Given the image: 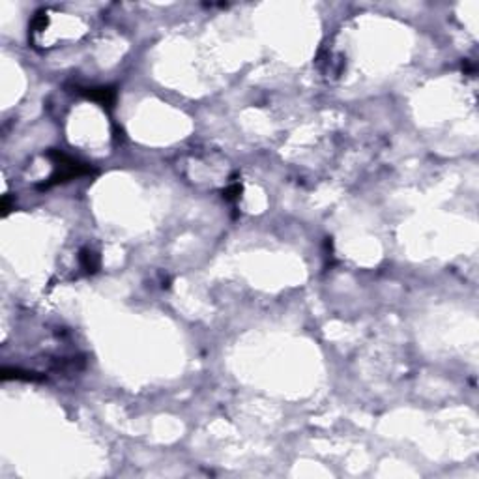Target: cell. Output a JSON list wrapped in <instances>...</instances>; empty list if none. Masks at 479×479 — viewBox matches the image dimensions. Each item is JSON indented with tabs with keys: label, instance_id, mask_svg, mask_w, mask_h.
I'll return each mask as SVG.
<instances>
[{
	"label": "cell",
	"instance_id": "6da1fadb",
	"mask_svg": "<svg viewBox=\"0 0 479 479\" xmlns=\"http://www.w3.org/2000/svg\"><path fill=\"white\" fill-rule=\"evenodd\" d=\"M88 98L101 103V105H111L114 101V90H111V88H94L92 92H88Z\"/></svg>",
	"mask_w": 479,
	"mask_h": 479
},
{
	"label": "cell",
	"instance_id": "7a4b0ae2",
	"mask_svg": "<svg viewBox=\"0 0 479 479\" xmlns=\"http://www.w3.org/2000/svg\"><path fill=\"white\" fill-rule=\"evenodd\" d=\"M81 264H82V268L86 270V272H96V268H98V256L94 255L92 251H82V255H81Z\"/></svg>",
	"mask_w": 479,
	"mask_h": 479
}]
</instances>
